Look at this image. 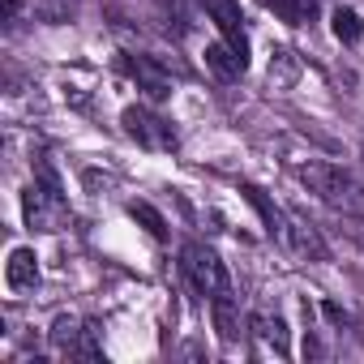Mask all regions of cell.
I'll use <instances>...</instances> for the list:
<instances>
[{"label": "cell", "instance_id": "cell-9", "mask_svg": "<svg viewBox=\"0 0 364 364\" xmlns=\"http://www.w3.org/2000/svg\"><path fill=\"white\" fill-rule=\"evenodd\" d=\"M206 69H210L215 77H223V82H236L249 65H245L228 43H210V48H206Z\"/></svg>", "mask_w": 364, "mask_h": 364}, {"label": "cell", "instance_id": "cell-14", "mask_svg": "<svg viewBox=\"0 0 364 364\" xmlns=\"http://www.w3.org/2000/svg\"><path fill=\"white\" fill-rule=\"evenodd\" d=\"M287 236L296 240V249H300V253H309V257L326 262V245H321V236H317L309 223H291V228H287Z\"/></svg>", "mask_w": 364, "mask_h": 364}, {"label": "cell", "instance_id": "cell-12", "mask_svg": "<svg viewBox=\"0 0 364 364\" xmlns=\"http://www.w3.org/2000/svg\"><path fill=\"white\" fill-rule=\"evenodd\" d=\"M334 39L338 43H360V35H364V22H360V14L355 9H334Z\"/></svg>", "mask_w": 364, "mask_h": 364}, {"label": "cell", "instance_id": "cell-2", "mask_svg": "<svg viewBox=\"0 0 364 364\" xmlns=\"http://www.w3.org/2000/svg\"><path fill=\"white\" fill-rule=\"evenodd\" d=\"M296 176L304 180V185L321 198V202H330L334 210H347V215H364V189L355 185V180L347 176V171H338V167H330V163H300L296 167Z\"/></svg>", "mask_w": 364, "mask_h": 364}, {"label": "cell", "instance_id": "cell-7", "mask_svg": "<svg viewBox=\"0 0 364 364\" xmlns=\"http://www.w3.org/2000/svg\"><path fill=\"white\" fill-rule=\"evenodd\" d=\"M5 283H9V291H31L39 283V257H35V249H14L9 253Z\"/></svg>", "mask_w": 364, "mask_h": 364}, {"label": "cell", "instance_id": "cell-5", "mask_svg": "<svg viewBox=\"0 0 364 364\" xmlns=\"http://www.w3.org/2000/svg\"><path fill=\"white\" fill-rule=\"evenodd\" d=\"M206 5V14H210V22L219 26V35H223V43L249 65V35H245V18H240V5L236 0H202Z\"/></svg>", "mask_w": 364, "mask_h": 364}, {"label": "cell", "instance_id": "cell-16", "mask_svg": "<svg viewBox=\"0 0 364 364\" xmlns=\"http://www.w3.org/2000/svg\"><path fill=\"white\" fill-rule=\"evenodd\" d=\"M82 330H86V326H82L77 317H56V326H52V338H56L65 351H73V343L82 338Z\"/></svg>", "mask_w": 364, "mask_h": 364}, {"label": "cell", "instance_id": "cell-3", "mask_svg": "<svg viewBox=\"0 0 364 364\" xmlns=\"http://www.w3.org/2000/svg\"><path fill=\"white\" fill-rule=\"evenodd\" d=\"M180 266H185L189 283H193L198 291H206V296H223V291H232L228 266H223L219 253L206 249V245H185V253H180Z\"/></svg>", "mask_w": 364, "mask_h": 364}, {"label": "cell", "instance_id": "cell-1", "mask_svg": "<svg viewBox=\"0 0 364 364\" xmlns=\"http://www.w3.org/2000/svg\"><path fill=\"white\" fill-rule=\"evenodd\" d=\"M39 180L43 185H31L22 193V215H26V228L31 232H60L69 223V202L60 193V180L48 163H39Z\"/></svg>", "mask_w": 364, "mask_h": 364}, {"label": "cell", "instance_id": "cell-8", "mask_svg": "<svg viewBox=\"0 0 364 364\" xmlns=\"http://www.w3.org/2000/svg\"><path fill=\"white\" fill-rule=\"evenodd\" d=\"M210 317H215V330H219L223 343H236V338L245 334V330H240V309H236L232 291H223V296L210 300Z\"/></svg>", "mask_w": 364, "mask_h": 364}, {"label": "cell", "instance_id": "cell-11", "mask_svg": "<svg viewBox=\"0 0 364 364\" xmlns=\"http://www.w3.org/2000/svg\"><path fill=\"white\" fill-rule=\"evenodd\" d=\"M253 330L262 334V343H270V347H274V355H287V321H283V317L257 313V317H253Z\"/></svg>", "mask_w": 364, "mask_h": 364}, {"label": "cell", "instance_id": "cell-13", "mask_svg": "<svg viewBox=\"0 0 364 364\" xmlns=\"http://www.w3.org/2000/svg\"><path fill=\"white\" fill-rule=\"evenodd\" d=\"M129 215H133V219L154 236V240H167V219H163L150 202H129Z\"/></svg>", "mask_w": 364, "mask_h": 364}, {"label": "cell", "instance_id": "cell-17", "mask_svg": "<svg viewBox=\"0 0 364 364\" xmlns=\"http://www.w3.org/2000/svg\"><path fill=\"white\" fill-rule=\"evenodd\" d=\"M326 317H330V321H347V313H343L338 304H326Z\"/></svg>", "mask_w": 364, "mask_h": 364}, {"label": "cell", "instance_id": "cell-10", "mask_svg": "<svg viewBox=\"0 0 364 364\" xmlns=\"http://www.w3.org/2000/svg\"><path fill=\"white\" fill-rule=\"evenodd\" d=\"M266 77H270V86H274V90H287V86L300 77V60H296V52L279 48V52L270 56V69H266Z\"/></svg>", "mask_w": 364, "mask_h": 364}, {"label": "cell", "instance_id": "cell-6", "mask_svg": "<svg viewBox=\"0 0 364 364\" xmlns=\"http://www.w3.org/2000/svg\"><path fill=\"white\" fill-rule=\"evenodd\" d=\"M240 193H245V202L257 210V219H262V228H266V236H274V240H287V223H283V210L257 189V185H249V180H245V185H240Z\"/></svg>", "mask_w": 364, "mask_h": 364}, {"label": "cell", "instance_id": "cell-4", "mask_svg": "<svg viewBox=\"0 0 364 364\" xmlns=\"http://www.w3.org/2000/svg\"><path fill=\"white\" fill-rule=\"evenodd\" d=\"M120 120H124V133L137 146H146V150H176V129L163 116H154L150 107H124Z\"/></svg>", "mask_w": 364, "mask_h": 364}, {"label": "cell", "instance_id": "cell-15", "mask_svg": "<svg viewBox=\"0 0 364 364\" xmlns=\"http://www.w3.org/2000/svg\"><path fill=\"white\" fill-rule=\"evenodd\" d=\"M266 5H270L287 26H304V18L313 14V5H304V0H266Z\"/></svg>", "mask_w": 364, "mask_h": 364}]
</instances>
